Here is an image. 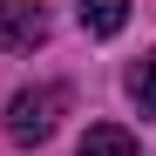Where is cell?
I'll return each mask as SVG.
<instances>
[{
	"mask_svg": "<svg viewBox=\"0 0 156 156\" xmlns=\"http://www.w3.org/2000/svg\"><path fill=\"white\" fill-rule=\"evenodd\" d=\"M82 27L88 34H122V20H129V0H82Z\"/></svg>",
	"mask_w": 156,
	"mask_h": 156,
	"instance_id": "4",
	"label": "cell"
},
{
	"mask_svg": "<svg viewBox=\"0 0 156 156\" xmlns=\"http://www.w3.org/2000/svg\"><path fill=\"white\" fill-rule=\"evenodd\" d=\"M129 95H136L143 115H156V55H143L136 68H129Z\"/></svg>",
	"mask_w": 156,
	"mask_h": 156,
	"instance_id": "5",
	"label": "cell"
},
{
	"mask_svg": "<svg viewBox=\"0 0 156 156\" xmlns=\"http://www.w3.org/2000/svg\"><path fill=\"white\" fill-rule=\"evenodd\" d=\"M68 109V88H20L7 102V136L14 143H48L55 136V122Z\"/></svg>",
	"mask_w": 156,
	"mask_h": 156,
	"instance_id": "1",
	"label": "cell"
},
{
	"mask_svg": "<svg viewBox=\"0 0 156 156\" xmlns=\"http://www.w3.org/2000/svg\"><path fill=\"white\" fill-rule=\"evenodd\" d=\"M41 41H48V14H41V0H0V48L34 55Z\"/></svg>",
	"mask_w": 156,
	"mask_h": 156,
	"instance_id": "2",
	"label": "cell"
},
{
	"mask_svg": "<svg viewBox=\"0 0 156 156\" xmlns=\"http://www.w3.org/2000/svg\"><path fill=\"white\" fill-rule=\"evenodd\" d=\"M75 156H136V136H129L122 122H95L88 136H82V149Z\"/></svg>",
	"mask_w": 156,
	"mask_h": 156,
	"instance_id": "3",
	"label": "cell"
}]
</instances>
